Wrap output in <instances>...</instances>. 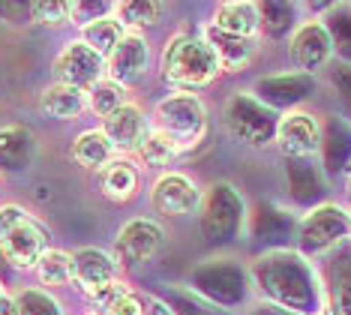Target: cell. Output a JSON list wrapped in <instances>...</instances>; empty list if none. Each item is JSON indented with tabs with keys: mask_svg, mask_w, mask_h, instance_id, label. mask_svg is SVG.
<instances>
[{
	"mask_svg": "<svg viewBox=\"0 0 351 315\" xmlns=\"http://www.w3.org/2000/svg\"><path fill=\"white\" fill-rule=\"evenodd\" d=\"M165 246V229L156 220L147 216H135V220L123 222L121 231L114 234V246H111V258L117 268H141L150 264L162 253Z\"/></svg>",
	"mask_w": 351,
	"mask_h": 315,
	"instance_id": "obj_4",
	"label": "cell"
},
{
	"mask_svg": "<svg viewBox=\"0 0 351 315\" xmlns=\"http://www.w3.org/2000/svg\"><path fill=\"white\" fill-rule=\"evenodd\" d=\"M36 108H39V115L49 120H78L87 111V91L51 82L39 93Z\"/></svg>",
	"mask_w": 351,
	"mask_h": 315,
	"instance_id": "obj_16",
	"label": "cell"
},
{
	"mask_svg": "<svg viewBox=\"0 0 351 315\" xmlns=\"http://www.w3.org/2000/svg\"><path fill=\"white\" fill-rule=\"evenodd\" d=\"M226 126L237 141L250 148H267L276 141L279 115L252 93H234L226 105Z\"/></svg>",
	"mask_w": 351,
	"mask_h": 315,
	"instance_id": "obj_3",
	"label": "cell"
},
{
	"mask_svg": "<svg viewBox=\"0 0 351 315\" xmlns=\"http://www.w3.org/2000/svg\"><path fill=\"white\" fill-rule=\"evenodd\" d=\"M36 279L45 292H58V288H69L75 279V270H73V253L66 249H45V255L36 261Z\"/></svg>",
	"mask_w": 351,
	"mask_h": 315,
	"instance_id": "obj_21",
	"label": "cell"
},
{
	"mask_svg": "<svg viewBox=\"0 0 351 315\" xmlns=\"http://www.w3.org/2000/svg\"><path fill=\"white\" fill-rule=\"evenodd\" d=\"M274 144L285 156L306 159L322 150V124H318V117L313 111L291 108V111H285V115H279Z\"/></svg>",
	"mask_w": 351,
	"mask_h": 315,
	"instance_id": "obj_11",
	"label": "cell"
},
{
	"mask_svg": "<svg viewBox=\"0 0 351 315\" xmlns=\"http://www.w3.org/2000/svg\"><path fill=\"white\" fill-rule=\"evenodd\" d=\"M36 156V135L25 124L0 126V168L3 172H25Z\"/></svg>",
	"mask_w": 351,
	"mask_h": 315,
	"instance_id": "obj_17",
	"label": "cell"
},
{
	"mask_svg": "<svg viewBox=\"0 0 351 315\" xmlns=\"http://www.w3.org/2000/svg\"><path fill=\"white\" fill-rule=\"evenodd\" d=\"M51 75L58 84L82 87L90 91L99 78H106V60L97 51H90L82 39H73L58 51V58L51 60Z\"/></svg>",
	"mask_w": 351,
	"mask_h": 315,
	"instance_id": "obj_9",
	"label": "cell"
},
{
	"mask_svg": "<svg viewBox=\"0 0 351 315\" xmlns=\"http://www.w3.org/2000/svg\"><path fill=\"white\" fill-rule=\"evenodd\" d=\"M123 36H126V27L117 21L114 10H111L108 15H102V19H97V21L84 24V27H78V39H82L90 51H97L102 60H106L108 54L121 45Z\"/></svg>",
	"mask_w": 351,
	"mask_h": 315,
	"instance_id": "obj_20",
	"label": "cell"
},
{
	"mask_svg": "<svg viewBox=\"0 0 351 315\" xmlns=\"http://www.w3.org/2000/svg\"><path fill=\"white\" fill-rule=\"evenodd\" d=\"M0 19L6 24H27L34 21L30 3H0Z\"/></svg>",
	"mask_w": 351,
	"mask_h": 315,
	"instance_id": "obj_29",
	"label": "cell"
},
{
	"mask_svg": "<svg viewBox=\"0 0 351 315\" xmlns=\"http://www.w3.org/2000/svg\"><path fill=\"white\" fill-rule=\"evenodd\" d=\"M130 292H132V288L126 285L123 279H114V282H108V285L97 288L93 294H87V303L93 306V315H102V312L108 310V306H114L123 294H130Z\"/></svg>",
	"mask_w": 351,
	"mask_h": 315,
	"instance_id": "obj_27",
	"label": "cell"
},
{
	"mask_svg": "<svg viewBox=\"0 0 351 315\" xmlns=\"http://www.w3.org/2000/svg\"><path fill=\"white\" fill-rule=\"evenodd\" d=\"M150 129L162 135L183 156L207 139L210 115H207V105L198 93H169L150 111Z\"/></svg>",
	"mask_w": 351,
	"mask_h": 315,
	"instance_id": "obj_2",
	"label": "cell"
},
{
	"mask_svg": "<svg viewBox=\"0 0 351 315\" xmlns=\"http://www.w3.org/2000/svg\"><path fill=\"white\" fill-rule=\"evenodd\" d=\"M150 207L162 220H183L202 207V187L183 172L159 174L150 187Z\"/></svg>",
	"mask_w": 351,
	"mask_h": 315,
	"instance_id": "obj_8",
	"label": "cell"
},
{
	"mask_svg": "<svg viewBox=\"0 0 351 315\" xmlns=\"http://www.w3.org/2000/svg\"><path fill=\"white\" fill-rule=\"evenodd\" d=\"M73 270H75L73 285L87 297V294L97 292V288L114 282L117 270H121V268H117L114 258H111V253H106V249L82 246V249H75V253H73Z\"/></svg>",
	"mask_w": 351,
	"mask_h": 315,
	"instance_id": "obj_13",
	"label": "cell"
},
{
	"mask_svg": "<svg viewBox=\"0 0 351 315\" xmlns=\"http://www.w3.org/2000/svg\"><path fill=\"white\" fill-rule=\"evenodd\" d=\"M69 156H73V163L78 168H84V172H102V168L117 156V150H114V144L108 141V135L102 132V126H97V129H84V132L75 135L73 148H69Z\"/></svg>",
	"mask_w": 351,
	"mask_h": 315,
	"instance_id": "obj_19",
	"label": "cell"
},
{
	"mask_svg": "<svg viewBox=\"0 0 351 315\" xmlns=\"http://www.w3.org/2000/svg\"><path fill=\"white\" fill-rule=\"evenodd\" d=\"M15 315H63L60 301L45 288H21L12 297Z\"/></svg>",
	"mask_w": 351,
	"mask_h": 315,
	"instance_id": "obj_24",
	"label": "cell"
},
{
	"mask_svg": "<svg viewBox=\"0 0 351 315\" xmlns=\"http://www.w3.org/2000/svg\"><path fill=\"white\" fill-rule=\"evenodd\" d=\"M202 36L210 43L222 72H241V69H246L252 63L255 51H258V39L228 36V34H219V30H213V27H204Z\"/></svg>",
	"mask_w": 351,
	"mask_h": 315,
	"instance_id": "obj_18",
	"label": "cell"
},
{
	"mask_svg": "<svg viewBox=\"0 0 351 315\" xmlns=\"http://www.w3.org/2000/svg\"><path fill=\"white\" fill-rule=\"evenodd\" d=\"M30 12H34V24H43V27H63V24H69L66 0H36V3H30Z\"/></svg>",
	"mask_w": 351,
	"mask_h": 315,
	"instance_id": "obj_26",
	"label": "cell"
},
{
	"mask_svg": "<svg viewBox=\"0 0 351 315\" xmlns=\"http://www.w3.org/2000/svg\"><path fill=\"white\" fill-rule=\"evenodd\" d=\"M97 187L102 198L123 205L141 192V165L132 156H114L102 172H97Z\"/></svg>",
	"mask_w": 351,
	"mask_h": 315,
	"instance_id": "obj_15",
	"label": "cell"
},
{
	"mask_svg": "<svg viewBox=\"0 0 351 315\" xmlns=\"http://www.w3.org/2000/svg\"><path fill=\"white\" fill-rule=\"evenodd\" d=\"M346 198H348V205H351V174L346 177Z\"/></svg>",
	"mask_w": 351,
	"mask_h": 315,
	"instance_id": "obj_32",
	"label": "cell"
},
{
	"mask_svg": "<svg viewBox=\"0 0 351 315\" xmlns=\"http://www.w3.org/2000/svg\"><path fill=\"white\" fill-rule=\"evenodd\" d=\"M0 315H15V306H12V297L3 292V285H0Z\"/></svg>",
	"mask_w": 351,
	"mask_h": 315,
	"instance_id": "obj_31",
	"label": "cell"
},
{
	"mask_svg": "<svg viewBox=\"0 0 351 315\" xmlns=\"http://www.w3.org/2000/svg\"><path fill=\"white\" fill-rule=\"evenodd\" d=\"M333 36L327 30L324 21L309 19L300 21L298 27L291 30L289 45H285V54H289V63L294 72L300 75H315V72L327 69V63L333 58Z\"/></svg>",
	"mask_w": 351,
	"mask_h": 315,
	"instance_id": "obj_5",
	"label": "cell"
},
{
	"mask_svg": "<svg viewBox=\"0 0 351 315\" xmlns=\"http://www.w3.org/2000/svg\"><path fill=\"white\" fill-rule=\"evenodd\" d=\"M162 12H165V6L150 3V0H123V3H114V15L126 27V34H145V30L156 27Z\"/></svg>",
	"mask_w": 351,
	"mask_h": 315,
	"instance_id": "obj_22",
	"label": "cell"
},
{
	"mask_svg": "<svg viewBox=\"0 0 351 315\" xmlns=\"http://www.w3.org/2000/svg\"><path fill=\"white\" fill-rule=\"evenodd\" d=\"M45 249H51V234L34 213H27L0 237V258L15 270H34Z\"/></svg>",
	"mask_w": 351,
	"mask_h": 315,
	"instance_id": "obj_7",
	"label": "cell"
},
{
	"mask_svg": "<svg viewBox=\"0 0 351 315\" xmlns=\"http://www.w3.org/2000/svg\"><path fill=\"white\" fill-rule=\"evenodd\" d=\"M126 102H130L126 100V91L117 82H111V78H99V82L87 91V111L97 115L99 120L111 117L117 108H123Z\"/></svg>",
	"mask_w": 351,
	"mask_h": 315,
	"instance_id": "obj_23",
	"label": "cell"
},
{
	"mask_svg": "<svg viewBox=\"0 0 351 315\" xmlns=\"http://www.w3.org/2000/svg\"><path fill=\"white\" fill-rule=\"evenodd\" d=\"M351 237V210L342 205H318L300 220L298 244L303 253H324Z\"/></svg>",
	"mask_w": 351,
	"mask_h": 315,
	"instance_id": "obj_6",
	"label": "cell"
},
{
	"mask_svg": "<svg viewBox=\"0 0 351 315\" xmlns=\"http://www.w3.org/2000/svg\"><path fill=\"white\" fill-rule=\"evenodd\" d=\"M102 132L114 144L117 156H135L150 135V115L138 102H126L123 108H117L111 117L102 120Z\"/></svg>",
	"mask_w": 351,
	"mask_h": 315,
	"instance_id": "obj_12",
	"label": "cell"
},
{
	"mask_svg": "<svg viewBox=\"0 0 351 315\" xmlns=\"http://www.w3.org/2000/svg\"><path fill=\"white\" fill-rule=\"evenodd\" d=\"M159 75L171 93H195L210 87L222 75L219 60L202 34H174L159 54Z\"/></svg>",
	"mask_w": 351,
	"mask_h": 315,
	"instance_id": "obj_1",
	"label": "cell"
},
{
	"mask_svg": "<svg viewBox=\"0 0 351 315\" xmlns=\"http://www.w3.org/2000/svg\"><path fill=\"white\" fill-rule=\"evenodd\" d=\"M90 315H93V312H90Z\"/></svg>",
	"mask_w": 351,
	"mask_h": 315,
	"instance_id": "obj_33",
	"label": "cell"
},
{
	"mask_svg": "<svg viewBox=\"0 0 351 315\" xmlns=\"http://www.w3.org/2000/svg\"><path fill=\"white\" fill-rule=\"evenodd\" d=\"M102 315H147V303H145V297L141 294L130 292V294H123L114 306H108Z\"/></svg>",
	"mask_w": 351,
	"mask_h": 315,
	"instance_id": "obj_28",
	"label": "cell"
},
{
	"mask_svg": "<svg viewBox=\"0 0 351 315\" xmlns=\"http://www.w3.org/2000/svg\"><path fill=\"white\" fill-rule=\"evenodd\" d=\"M132 159L141 168H165V165H171L174 159H180V153L174 150L171 144L162 139V135H156L154 129H150V135L145 139V144H141L138 153H135Z\"/></svg>",
	"mask_w": 351,
	"mask_h": 315,
	"instance_id": "obj_25",
	"label": "cell"
},
{
	"mask_svg": "<svg viewBox=\"0 0 351 315\" xmlns=\"http://www.w3.org/2000/svg\"><path fill=\"white\" fill-rule=\"evenodd\" d=\"M207 27L219 30L228 36L241 39H258L261 36V10L252 0H222L213 6L210 24Z\"/></svg>",
	"mask_w": 351,
	"mask_h": 315,
	"instance_id": "obj_14",
	"label": "cell"
},
{
	"mask_svg": "<svg viewBox=\"0 0 351 315\" xmlns=\"http://www.w3.org/2000/svg\"><path fill=\"white\" fill-rule=\"evenodd\" d=\"M27 213H30V210L21 207V205H0V237H3V234L10 231L15 222L25 220Z\"/></svg>",
	"mask_w": 351,
	"mask_h": 315,
	"instance_id": "obj_30",
	"label": "cell"
},
{
	"mask_svg": "<svg viewBox=\"0 0 351 315\" xmlns=\"http://www.w3.org/2000/svg\"><path fill=\"white\" fill-rule=\"evenodd\" d=\"M150 60H154V51H150V43L145 34H126L121 39V45L106 58V78L117 82L123 91L141 84L150 72Z\"/></svg>",
	"mask_w": 351,
	"mask_h": 315,
	"instance_id": "obj_10",
	"label": "cell"
}]
</instances>
